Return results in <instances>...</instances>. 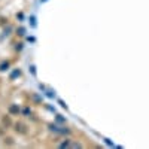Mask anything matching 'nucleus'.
I'll return each instance as SVG.
<instances>
[{
	"label": "nucleus",
	"instance_id": "obj_13",
	"mask_svg": "<svg viewBox=\"0 0 149 149\" xmlns=\"http://www.w3.org/2000/svg\"><path fill=\"white\" fill-rule=\"evenodd\" d=\"M70 148H79V149H82L84 148V145L81 143V142H76V140H72V146Z\"/></svg>",
	"mask_w": 149,
	"mask_h": 149
},
{
	"label": "nucleus",
	"instance_id": "obj_17",
	"mask_svg": "<svg viewBox=\"0 0 149 149\" xmlns=\"http://www.w3.org/2000/svg\"><path fill=\"white\" fill-rule=\"evenodd\" d=\"M30 72H31V74H33V76H36V67H34L33 64L30 66Z\"/></svg>",
	"mask_w": 149,
	"mask_h": 149
},
{
	"label": "nucleus",
	"instance_id": "obj_3",
	"mask_svg": "<svg viewBox=\"0 0 149 149\" xmlns=\"http://www.w3.org/2000/svg\"><path fill=\"white\" fill-rule=\"evenodd\" d=\"M8 113H9L10 116H19V113H21V107H19L17 103H12V104L8 106Z\"/></svg>",
	"mask_w": 149,
	"mask_h": 149
},
{
	"label": "nucleus",
	"instance_id": "obj_16",
	"mask_svg": "<svg viewBox=\"0 0 149 149\" xmlns=\"http://www.w3.org/2000/svg\"><path fill=\"white\" fill-rule=\"evenodd\" d=\"M17 19L18 21H24V14H22V12H18V14H17Z\"/></svg>",
	"mask_w": 149,
	"mask_h": 149
},
{
	"label": "nucleus",
	"instance_id": "obj_19",
	"mask_svg": "<svg viewBox=\"0 0 149 149\" xmlns=\"http://www.w3.org/2000/svg\"><path fill=\"white\" fill-rule=\"evenodd\" d=\"M40 2H46V0H40Z\"/></svg>",
	"mask_w": 149,
	"mask_h": 149
},
{
	"label": "nucleus",
	"instance_id": "obj_11",
	"mask_svg": "<svg viewBox=\"0 0 149 149\" xmlns=\"http://www.w3.org/2000/svg\"><path fill=\"white\" fill-rule=\"evenodd\" d=\"M14 31H15V34H17V36H19V37H22V36H26V31H27V30H26V27H22V26H21V27H18V29H15Z\"/></svg>",
	"mask_w": 149,
	"mask_h": 149
},
{
	"label": "nucleus",
	"instance_id": "obj_7",
	"mask_svg": "<svg viewBox=\"0 0 149 149\" xmlns=\"http://www.w3.org/2000/svg\"><path fill=\"white\" fill-rule=\"evenodd\" d=\"M30 100L33 102V104H42V97L37 93H31L30 94Z\"/></svg>",
	"mask_w": 149,
	"mask_h": 149
},
{
	"label": "nucleus",
	"instance_id": "obj_9",
	"mask_svg": "<svg viewBox=\"0 0 149 149\" xmlns=\"http://www.w3.org/2000/svg\"><path fill=\"white\" fill-rule=\"evenodd\" d=\"M14 30H15V29L12 27L10 24H6V26L3 27V36H5V37H9L12 33H14Z\"/></svg>",
	"mask_w": 149,
	"mask_h": 149
},
{
	"label": "nucleus",
	"instance_id": "obj_15",
	"mask_svg": "<svg viewBox=\"0 0 149 149\" xmlns=\"http://www.w3.org/2000/svg\"><path fill=\"white\" fill-rule=\"evenodd\" d=\"M5 145H8V146H14V139H12V137H5Z\"/></svg>",
	"mask_w": 149,
	"mask_h": 149
},
{
	"label": "nucleus",
	"instance_id": "obj_10",
	"mask_svg": "<svg viewBox=\"0 0 149 149\" xmlns=\"http://www.w3.org/2000/svg\"><path fill=\"white\" fill-rule=\"evenodd\" d=\"M9 69H10V61L9 60H3L2 63H0V72L3 73V72H8Z\"/></svg>",
	"mask_w": 149,
	"mask_h": 149
},
{
	"label": "nucleus",
	"instance_id": "obj_14",
	"mask_svg": "<svg viewBox=\"0 0 149 149\" xmlns=\"http://www.w3.org/2000/svg\"><path fill=\"white\" fill-rule=\"evenodd\" d=\"M22 48H24V43H22V42L15 43V51H17V52H21V51H22Z\"/></svg>",
	"mask_w": 149,
	"mask_h": 149
},
{
	"label": "nucleus",
	"instance_id": "obj_4",
	"mask_svg": "<svg viewBox=\"0 0 149 149\" xmlns=\"http://www.w3.org/2000/svg\"><path fill=\"white\" fill-rule=\"evenodd\" d=\"M72 140H73V139H70V136H67V137H64L61 142L57 143V148H60V149H70Z\"/></svg>",
	"mask_w": 149,
	"mask_h": 149
},
{
	"label": "nucleus",
	"instance_id": "obj_5",
	"mask_svg": "<svg viewBox=\"0 0 149 149\" xmlns=\"http://www.w3.org/2000/svg\"><path fill=\"white\" fill-rule=\"evenodd\" d=\"M12 118H10V115L8 113V115H3L2 116V128H5V130H8V128H10L12 127Z\"/></svg>",
	"mask_w": 149,
	"mask_h": 149
},
{
	"label": "nucleus",
	"instance_id": "obj_18",
	"mask_svg": "<svg viewBox=\"0 0 149 149\" xmlns=\"http://www.w3.org/2000/svg\"><path fill=\"white\" fill-rule=\"evenodd\" d=\"M27 40H29V42H31V43H34V42H36V39H34V37H30V36L27 37Z\"/></svg>",
	"mask_w": 149,
	"mask_h": 149
},
{
	"label": "nucleus",
	"instance_id": "obj_2",
	"mask_svg": "<svg viewBox=\"0 0 149 149\" xmlns=\"http://www.w3.org/2000/svg\"><path fill=\"white\" fill-rule=\"evenodd\" d=\"M12 128H14V131L18 134V136H26L29 133V125L26 122L22 121H18V122H14L12 124Z\"/></svg>",
	"mask_w": 149,
	"mask_h": 149
},
{
	"label": "nucleus",
	"instance_id": "obj_8",
	"mask_svg": "<svg viewBox=\"0 0 149 149\" xmlns=\"http://www.w3.org/2000/svg\"><path fill=\"white\" fill-rule=\"evenodd\" d=\"M21 76V69H14L9 73V81H15Z\"/></svg>",
	"mask_w": 149,
	"mask_h": 149
},
{
	"label": "nucleus",
	"instance_id": "obj_6",
	"mask_svg": "<svg viewBox=\"0 0 149 149\" xmlns=\"http://www.w3.org/2000/svg\"><path fill=\"white\" fill-rule=\"evenodd\" d=\"M19 115H22L24 118H30L31 115H33V109L30 107V106H24L22 109H21V113Z\"/></svg>",
	"mask_w": 149,
	"mask_h": 149
},
{
	"label": "nucleus",
	"instance_id": "obj_12",
	"mask_svg": "<svg viewBox=\"0 0 149 149\" xmlns=\"http://www.w3.org/2000/svg\"><path fill=\"white\" fill-rule=\"evenodd\" d=\"M55 121L57 124H66V118H63L61 115H55Z\"/></svg>",
	"mask_w": 149,
	"mask_h": 149
},
{
	"label": "nucleus",
	"instance_id": "obj_1",
	"mask_svg": "<svg viewBox=\"0 0 149 149\" xmlns=\"http://www.w3.org/2000/svg\"><path fill=\"white\" fill-rule=\"evenodd\" d=\"M48 130L51 131V133H54V134H57V136H63V137H67V136L72 134V130L69 127L61 125V124H57V122L48 124Z\"/></svg>",
	"mask_w": 149,
	"mask_h": 149
}]
</instances>
